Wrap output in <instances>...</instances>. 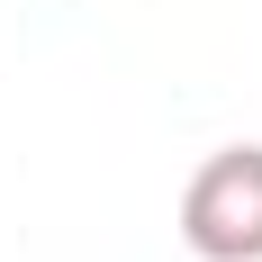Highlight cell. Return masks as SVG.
Segmentation results:
<instances>
[{
  "label": "cell",
  "mask_w": 262,
  "mask_h": 262,
  "mask_svg": "<svg viewBox=\"0 0 262 262\" xmlns=\"http://www.w3.org/2000/svg\"><path fill=\"white\" fill-rule=\"evenodd\" d=\"M181 244L199 262H262V145H217L190 172Z\"/></svg>",
  "instance_id": "1"
}]
</instances>
